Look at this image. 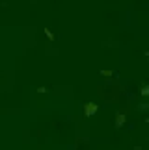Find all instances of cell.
Instances as JSON below:
<instances>
[{
    "instance_id": "6da1fadb",
    "label": "cell",
    "mask_w": 149,
    "mask_h": 150,
    "mask_svg": "<svg viewBox=\"0 0 149 150\" xmlns=\"http://www.w3.org/2000/svg\"><path fill=\"white\" fill-rule=\"evenodd\" d=\"M86 111H88V113H93L95 111V106H88V108H86Z\"/></svg>"
}]
</instances>
